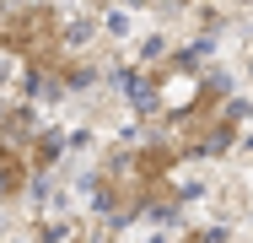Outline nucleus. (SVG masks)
<instances>
[{"instance_id": "obj_1", "label": "nucleus", "mask_w": 253, "mask_h": 243, "mask_svg": "<svg viewBox=\"0 0 253 243\" xmlns=\"http://www.w3.org/2000/svg\"><path fill=\"white\" fill-rule=\"evenodd\" d=\"M0 44L27 54L33 65H54V54H59V16L49 5H16V11L0 5Z\"/></svg>"}]
</instances>
